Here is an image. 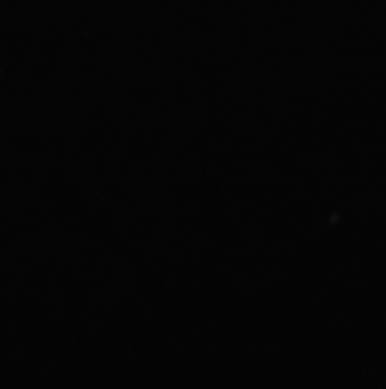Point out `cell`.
Wrapping results in <instances>:
<instances>
[{"mask_svg": "<svg viewBox=\"0 0 386 389\" xmlns=\"http://www.w3.org/2000/svg\"><path fill=\"white\" fill-rule=\"evenodd\" d=\"M0 75H2V68H0Z\"/></svg>", "mask_w": 386, "mask_h": 389, "instance_id": "obj_1", "label": "cell"}]
</instances>
